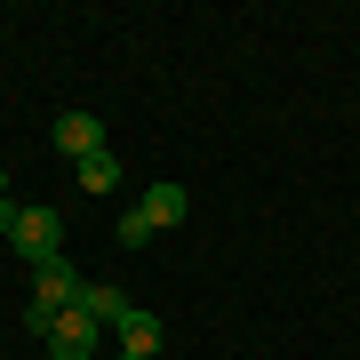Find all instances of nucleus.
<instances>
[{
	"label": "nucleus",
	"mask_w": 360,
	"mask_h": 360,
	"mask_svg": "<svg viewBox=\"0 0 360 360\" xmlns=\"http://www.w3.org/2000/svg\"><path fill=\"white\" fill-rule=\"evenodd\" d=\"M40 345H49V360H89V352L104 345V328L89 321V312H56V328L40 336Z\"/></svg>",
	"instance_id": "nucleus-3"
},
{
	"label": "nucleus",
	"mask_w": 360,
	"mask_h": 360,
	"mask_svg": "<svg viewBox=\"0 0 360 360\" xmlns=\"http://www.w3.org/2000/svg\"><path fill=\"white\" fill-rule=\"evenodd\" d=\"M72 312H89L96 328H120V321H129L136 304H129V296H120L112 281H80V296H72Z\"/></svg>",
	"instance_id": "nucleus-4"
},
{
	"label": "nucleus",
	"mask_w": 360,
	"mask_h": 360,
	"mask_svg": "<svg viewBox=\"0 0 360 360\" xmlns=\"http://www.w3.org/2000/svg\"><path fill=\"white\" fill-rule=\"evenodd\" d=\"M112 336H120V352H136V360H153V352H160V321H153V312H129Z\"/></svg>",
	"instance_id": "nucleus-7"
},
{
	"label": "nucleus",
	"mask_w": 360,
	"mask_h": 360,
	"mask_svg": "<svg viewBox=\"0 0 360 360\" xmlns=\"http://www.w3.org/2000/svg\"><path fill=\"white\" fill-rule=\"evenodd\" d=\"M72 296H80V272H72L65 257L32 264V336H49V328H56V312H72Z\"/></svg>",
	"instance_id": "nucleus-1"
},
{
	"label": "nucleus",
	"mask_w": 360,
	"mask_h": 360,
	"mask_svg": "<svg viewBox=\"0 0 360 360\" xmlns=\"http://www.w3.org/2000/svg\"><path fill=\"white\" fill-rule=\"evenodd\" d=\"M56 153H72V160L104 153V120L96 112H65V120H56Z\"/></svg>",
	"instance_id": "nucleus-5"
},
{
	"label": "nucleus",
	"mask_w": 360,
	"mask_h": 360,
	"mask_svg": "<svg viewBox=\"0 0 360 360\" xmlns=\"http://www.w3.org/2000/svg\"><path fill=\"white\" fill-rule=\"evenodd\" d=\"M0 193H8V168H0Z\"/></svg>",
	"instance_id": "nucleus-11"
},
{
	"label": "nucleus",
	"mask_w": 360,
	"mask_h": 360,
	"mask_svg": "<svg viewBox=\"0 0 360 360\" xmlns=\"http://www.w3.org/2000/svg\"><path fill=\"white\" fill-rule=\"evenodd\" d=\"M112 184H120V160L112 153H89V160H80V193H112Z\"/></svg>",
	"instance_id": "nucleus-8"
},
{
	"label": "nucleus",
	"mask_w": 360,
	"mask_h": 360,
	"mask_svg": "<svg viewBox=\"0 0 360 360\" xmlns=\"http://www.w3.org/2000/svg\"><path fill=\"white\" fill-rule=\"evenodd\" d=\"M153 240V224H144V208H129V217H120V248H144Z\"/></svg>",
	"instance_id": "nucleus-9"
},
{
	"label": "nucleus",
	"mask_w": 360,
	"mask_h": 360,
	"mask_svg": "<svg viewBox=\"0 0 360 360\" xmlns=\"http://www.w3.org/2000/svg\"><path fill=\"white\" fill-rule=\"evenodd\" d=\"M120 360H136V352H120Z\"/></svg>",
	"instance_id": "nucleus-12"
},
{
	"label": "nucleus",
	"mask_w": 360,
	"mask_h": 360,
	"mask_svg": "<svg viewBox=\"0 0 360 360\" xmlns=\"http://www.w3.org/2000/svg\"><path fill=\"white\" fill-rule=\"evenodd\" d=\"M136 208H144V224H153V232H176L193 200H184V184H153V193H144Z\"/></svg>",
	"instance_id": "nucleus-6"
},
{
	"label": "nucleus",
	"mask_w": 360,
	"mask_h": 360,
	"mask_svg": "<svg viewBox=\"0 0 360 360\" xmlns=\"http://www.w3.org/2000/svg\"><path fill=\"white\" fill-rule=\"evenodd\" d=\"M16 257L25 264H49V257H65V217H56V208H25V217H16Z\"/></svg>",
	"instance_id": "nucleus-2"
},
{
	"label": "nucleus",
	"mask_w": 360,
	"mask_h": 360,
	"mask_svg": "<svg viewBox=\"0 0 360 360\" xmlns=\"http://www.w3.org/2000/svg\"><path fill=\"white\" fill-rule=\"evenodd\" d=\"M16 217H25V208H16L8 193H0V240H16Z\"/></svg>",
	"instance_id": "nucleus-10"
}]
</instances>
